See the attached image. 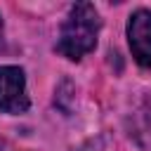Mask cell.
<instances>
[{
	"label": "cell",
	"mask_w": 151,
	"mask_h": 151,
	"mask_svg": "<svg viewBox=\"0 0 151 151\" xmlns=\"http://www.w3.org/2000/svg\"><path fill=\"white\" fill-rule=\"evenodd\" d=\"M97 33H99V14L94 5L90 2H76L68 9L66 21L61 24L59 40H57V52L64 54L66 59L78 61L87 52L94 50L97 45Z\"/></svg>",
	"instance_id": "obj_1"
},
{
	"label": "cell",
	"mask_w": 151,
	"mask_h": 151,
	"mask_svg": "<svg viewBox=\"0 0 151 151\" xmlns=\"http://www.w3.org/2000/svg\"><path fill=\"white\" fill-rule=\"evenodd\" d=\"M0 47H2V19H0Z\"/></svg>",
	"instance_id": "obj_5"
},
{
	"label": "cell",
	"mask_w": 151,
	"mask_h": 151,
	"mask_svg": "<svg viewBox=\"0 0 151 151\" xmlns=\"http://www.w3.org/2000/svg\"><path fill=\"white\" fill-rule=\"evenodd\" d=\"M134 125H132V134L137 137V142L146 149H151V106L139 109L137 113H132Z\"/></svg>",
	"instance_id": "obj_4"
},
{
	"label": "cell",
	"mask_w": 151,
	"mask_h": 151,
	"mask_svg": "<svg viewBox=\"0 0 151 151\" xmlns=\"http://www.w3.org/2000/svg\"><path fill=\"white\" fill-rule=\"evenodd\" d=\"M127 42L134 61L142 68H151V12L137 9L127 21Z\"/></svg>",
	"instance_id": "obj_3"
},
{
	"label": "cell",
	"mask_w": 151,
	"mask_h": 151,
	"mask_svg": "<svg viewBox=\"0 0 151 151\" xmlns=\"http://www.w3.org/2000/svg\"><path fill=\"white\" fill-rule=\"evenodd\" d=\"M28 109L26 78L19 66H0V111L24 113Z\"/></svg>",
	"instance_id": "obj_2"
}]
</instances>
